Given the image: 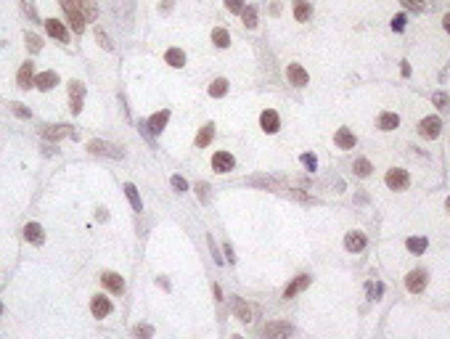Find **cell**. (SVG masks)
<instances>
[{
	"label": "cell",
	"mask_w": 450,
	"mask_h": 339,
	"mask_svg": "<svg viewBox=\"0 0 450 339\" xmlns=\"http://www.w3.org/2000/svg\"><path fill=\"white\" fill-rule=\"evenodd\" d=\"M61 5H64V11H67V19H69V24H71V29L80 35V32L85 29V16H82V11L77 8L71 0H61Z\"/></svg>",
	"instance_id": "6da1fadb"
},
{
	"label": "cell",
	"mask_w": 450,
	"mask_h": 339,
	"mask_svg": "<svg viewBox=\"0 0 450 339\" xmlns=\"http://www.w3.org/2000/svg\"><path fill=\"white\" fill-rule=\"evenodd\" d=\"M291 334V326L284 321H270L265 326V339H289Z\"/></svg>",
	"instance_id": "7a4b0ae2"
},
{
	"label": "cell",
	"mask_w": 450,
	"mask_h": 339,
	"mask_svg": "<svg viewBox=\"0 0 450 339\" xmlns=\"http://www.w3.org/2000/svg\"><path fill=\"white\" fill-rule=\"evenodd\" d=\"M88 148L93 154H103V156H112V159H122V151L117 146H112V143H103V141H90Z\"/></svg>",
	"instance_id": "3957f363"
},
{
	"label": "cell",
	"mask_w": 450,
	"mask_h": 339,
	"mask_svg": "<svg viewBox=\"0 0 450 339\" xmlns=\"http://www.w3.org/2000/svg\"><path fill=\"white\" fill-rule=\"evenodd\" d=\"M69 96H71V112L80 114L82 112V96H85V85L82 82H69Z\"/></svg>",
	"instance_id": "277c9868"
},
{
	"label": "cell",
	"mask_w": 450,
	"mask_h": 339,
	"mask_svg": "<svg viewBox=\"0 0 450 339\" xmlns=\"http://www.w3.org/2000/svg\"><path fill=\"white\" fill-rule=\"evenodd\" d=\"M440 127H442V122L437 120V117H426V120H421L419 133L424 138H437V135H440Z\"/></svg>",
	"instance_id": "5b68a950"
},
{
	"label": "cell",
	"mask_w": 450,
	"mask_h": 339,
	"mask_svg": "<svg viewBox=\"0 0 450 339\" xmlns=\"http://www.w3.org/2000/svg\"><path fill=\"white\" fill-rule=\"evenodd\" d=\"M387 186L395 188V191H403L408 186V172L405 170H389L387 172Z\"/></svg>",
	"instance_id": "8992f818"
},
{
	"label": "cell",
	"mask_w": 450,
	"mask_h": 339,
	"mask_svg": "<svg viewBox=\"0 0 450 339\" xmlns=\"http://www.w3.org/2000/svg\"><path fill=\"white\" fill-rule=\"evenodd\" d=\"M233 156L231 154H225V151H217L212 156V167H214V172H228V170H233Z\"/></svg>",
	"instance_id": "52a82bcc"
},
{
	"label": "cell",
	"mask_w": 450,
	"mask_h": 339,
	"mask_svg": "<svg viewBox=\"0 0 450 339\" xmlns=\"http://www.w3.org/2000/svg\"><path fill=\"white\" fill-rule=\"evenodd\" d=\"M58 85V74L56 72H40V74H35V88L40 90H50Z\"/></svg>",
	"instance_id": "ba28073f"
},
{
	"label": "cell",
	"mask_w": 450,
	"mask_h": 339,
	"mask_svg": "<svg viewBox=\"0 0 450 339\" xmlns=\"http://www.w3.org/2000/svg\"><path fill=\"white\" fill-rule=\"evenodd\" d=\"M90 310H93L95 318H106L109 313H112V302H109L106 297H93V302H90Z\"/></svg>",
	"instance_id": "9c48e42d"
},
{
	"label": "cell",
	"mask_w": 450,
	"mask_h": 339,
	"mask_svg": "<svg viewBox=\"0 0 450 339\" xmlns=\"http://www.w3.org/2000/svg\"><path fill=\"white\" fill-rule=\"evenodd\" d=\"M286 77H289L291 82L297 85V88H302V85H308V72H305L299 64H289V69H286Z\"/></svg>",
	"instance_id": "30bf717a"
},
{
	"label": "cell",
	"mask_w": 450,
	"mask_h": 339,
	"mask_svg": "<svg viewBox=\"0 0 450 339\" xmlns=\"http://www.w3.org/2000/svg\"><path fill=\"white\" fill-rule=\"evenodd\" d=\"M45 29H48V35L58 37L61 43H69V32L64 29V24H61V22H56V19H48V22H45Z\"/></svg>",
	"instance_id": "8fae6325"
},
{
	"label": "cell",
	"mask_w": 450,
	"mask_h": 339,
	"mask_svg": "<svg viewBox=\"0 0 450 339\" xmlns=\"http://www.w3.org/2000/svg\"><path fill=\"white\" fill-rule=\"evenodd\" d=\"M71 3H74L77 8L82 11V16H85V19H90V22H93V19L98 16V5H95V0H71Z\"/></svg>",
	"instance_id": "7c38bea8"
},
{
	"label": "cell",
	"mask_w": 450,
	"mask_h": 339,
	"mask_svg": "<svg viewBox=\"0 0 450 339\" xmlns=\"http://www.w3.org/2000/svg\"><path fill=\"white\" fill-rule=\"evenodd\" d=\"M405 284H408L410 291H421L424 286H426V273H424V270H413V273L408 276Z\"/></svg>",
	"instance_id": "4fadbf2b"
},
{
	"label": "cell",
	"mask_w": 450,
	"mask_h": 339,
	"mask_svg": "<svg viewBox=\"0 0 450 339\" xmlns=\"http://www.w3.org/2000/svg\"><path fill=\"white\" fill-rule=\"evenodd\" d=\"M103 286H106L109 291H114V294H119V291L125 289V281H122L117 273H103Z\"/></svg>",
	"instance_id": "5bb4252c"
},
{
	"label": "cell",
	"mask_w": 450,
	"mask_h": 339,
	"mask_svg": "<svg viewBox=\"0 0 450 339\" xmlns=\"http://www.w3.org/2000/svg\"><path fill=\"white\" fill-rule=\"evenodd\" d=\"M260 122H262V130H265V133H276V130H278V114L273 112V109H267V112H262V117H260Z\"/></svg>",
	"instance_id": "9a60e30c"
},
{
	"label": "cell",
	"mask_w": 450,
	"mask_h": 339,
	"mask_svg": "<svg viewBox=\"0 0 450 339\" xmlns=\"http://www.w3.org/2000/svg\"><path fill=\"white\" fill-rule=\"evenodd\" d=\"M19 85H22L24 90L35 85V72H32V64H22V69H19Z\"/></svg>",
	"instance_id": "2e32d148"
},
{
	"label": "cell",
	"mask_w": 450,
	"mask_h": 339,
	"mask_svg": "<svg viewBox=\"0 0 450 339\" xmlns=\"http://www.w3.org/2000/svg\"><path fill=\"white\" fill-rule=\"evenodd\" d=\"M334 141H336V146H339V148H352V146H355V135H352L347 127H342V130H339Z\"/></svg>",
	"instance_id": "e0dca14e"
},
{
	"label": "cell",
	"mask_w": 450,
	"mask_h": 339,
	"mask_svg": "<svg viewBox=\"0 0 450 339\" xmlns=\"http://www.w3.org/2000/svg\"><path fill=\"white\" fill-rule=\"evenodd\" d=\"M24 236H27L29 244H43V228L37 223H29L27 228H24Z\"/></svg>",
	"instance_id": "ac0fdd59"
},
{
	"label": "cell",
	"mask_w": 450,
	"mask_h": 339,
	"mask_svg": "<svg viewBox=\"0 0 450 339\" xmlns=\"http://www.w3.org/2000/svg\"><path fill=\"white\" fill-rule=\"evenodd\" d=\"M344 244H347V249H352V252H360L363 246H366V236H363V233H350L347 239H344Z\"/></svg>",
	"instance_id": "d6986e66"
},
{
	"label": "cell",
	"mask_w": 450,
	"mask_h": 339,
	"mask_svg": "<svg viewBox=\"0 0 450 339\" xmlns=\"http://www.w3.org/2000/svg\"><path fill=\"white\" fill-rule=\"evenodd\" d=\"M310 3L308 0H294V16H297V22H308L310 19Z\"/></svg>",
	"instance_id": "ffe728a7"
},
{
	"label": "cell",
	"mask_w": 450,
	"mask_h": 339,
	"mask_svg": "<svg viewBox=\"0 0 450 339\" xmlns=\"http://www.w3.org/2000/svg\"><path fill=\"white\" fill-rule=\"evenodd\" d=\"M165 58H167L169 67H183V64H186V53H183L180 48H169Z\"/></svg>",
	"instance_id": "44dd1931"
},
{
	"label": "cell",
	"mask_w": 450,
	"mask_h": 339,
	"mask_svg": "<svg viewBox=\"0 0 450 339\" xmlns=\"http://www.w3.org/2000/svg\"><path fill=\"white\" fill-rule=\"evenodd\" d=\"M167 120H169V112H159V114H154V117H151V122H148L151 133H162V127L167 125Z\"/></svg>",
	"instance_id": "7402d4cb"
},
{
	"label": "cell",
	"mask_w": 450,
	"mask_h": 339,
	"mask_svg": "<svg viewBox=\"0 0 450 339\" xmlns=\"http://www.w3.org/2000/svg\"><path fill=\"white\" fill-rule=\"evenodd\" d=\"M397 125H400V117L392 114V112H387V114L379 117V127H381V130H395Z\"/></svg>",
	"instance_id": "603a6c76"
},
{
	"label": "cell",
	"mask_w": 450,
	"mask_h": 339,
	"mask_svg": "<svg viewBox=\"0 0 450 339\" xmlns=\"http://www.w3.org/2000/svg\"><path fill=\"white\" fill-rule=\"evenodd\" d=\"M43 133H45V138L58 141V138H64V135H71V130H69L67 125H58V127H45Z\"/></svg>",
	"instance_id": "cb8c5ba5"
},
{
	"label": "cell",
	"mask_w": 450,
	"mask_h": 339,
	"mask_svg": "<svg viewBox=\"0 0 450 339\" xmlns=\"http://www.w3.org/2000/svg\"><path fill=\"white\" fill-rule=\"evenodd\" d=\"M233 313H236V315H238V318H241V321H244V323H249V321H252V310L246 308V305L241 302L238 297L233 299Z\"/></svg>",
	"instance_id": "d4e9b609"
},
{
	"label": "cell",
	"mask_w": 450,
	"mask_h": 339,
	"mask_svg": "<svg viewBox=\"0 0 450 339\" xmlns=\"http://www.w3.org/2000/svg\"><path fill=\"white\" fill-rule=\"evenodd\" d=\"M308 284H310V276H299V278H297V281L291 284V286H286V297H294L297 291H302Z\"/></svg>",
	"instance_id": "484cf974"
},
{
	"label": "cell",
	"mask_w": 450,
	"mask_h": 339,
	"mask_svg": "<svg viewBox=\"0 0 450 339\" xmlns=\"http://www.w3.org/2000/svg\"><path fill=\"white\" fill-rule=\"evenodd\" d=\"M212 40H214V45H217V48H228V43H231V35H228L223 27H217V29L212 32Z\"/></svg>",
	"instance_id": "4316f807"
},
{
	"label": "cell",
	"mask_w": 450,
	"mask_h": 339,
	"mask_svg": "<svg viewBox=\"0 0 450 339\" xmlns=\"http://www.w3.org/2000/svg\"><path fill=\"white\" fill-rule=\"evenodd\" d=\"M125 194H127L130 204H133V210H138V212H141V207H143V204H141V196H138V188H135L133 183H127V186H125Z\"/></svg>",
	"instance_id": "83f0119b"
},
{
	"label": "cell",
	"mask_w": 450,
	"mask_h": 339,
	"mask_svg": "<svg viewBox=\"0 0 450 339\" xmlns=\"http://www.w3.org/2000/svg\"><path fill=\"white\" fill-rule=\"evenodd\" d=\"M212 135H214V127L212 125H204L199 130V135H196V146H207V143L212 141Z\"/></svg>",
	"instance_id": "f1b7e54d"
},
{
	"label": "cell",
	"mask_w": 450,
	"mask_h": 339,
	"mask_svg": "<svg viewBox=\"0 0 450 339\" xmlns=\"http://www.w3.org/2000/svg\"><path fill=\"white\" fill-rule=\"evenodd\" d=\"M225 90H228V82H225V80H214V82H212V88H210V93L214 96V98H220V96H223Z\"/></svg>",
	"instance_id": "f546056e"
},
{
	"label": "cell",
	"mask_w": 450,
	"mask_h": 339,
	"mask_svg": "<svg viewBox=\"0 0 450 339\" xmlns=\"http://www.w3.org/2000/svg\"><path fill=\"white\" fill-rule=\"evenodd\" d=\"M241 14H244V24H246L249 29L254 27V24H257V11H254V8H244Z\"/></svg>",
	"instance_id": "4dcf8cb0"
},
{
	"label": "cell",
	"mask_w": 450,
	"mask_h": 339,
	"mask_svg": "<svg viewBox=\"0 0 450 339\" xmlns=\"http://www.w3.org/2000/svg\"><path fill=\"white\" fill-rule=\"evenodd\" d=\"M355 172L360 175V178H366V175L371 172V165H368V159H357V162H355Z\"/></svg>",
	"instance_id": "1f68e13d"
},
{
	"label": "cell",
	"mask_w": 450,
	"mask_h": 339,
	"mask_svg": "<svg viewBox=\"0 0 450 339\" xmlns=\"http://www.w3.org/2000/svg\"><path fill=\"white\" fill-rule=\"evenodd\" d=\"M22 5H24V11H27V16L32 19V22H37V8H35V3H32V0H22Z\"/></svg>",
	"instance_id": "d6a6232c"
},
{
	"label": "cell",
	"mask_w": 450,
	"mask_h": 339,
	"mask_svg": "<svg viewBox=\"0 0 450 339\" xmlns=\"http://www.w3.org/2000/svg\"><path fill=\"white\" fill-rule=\"evenodd\" d=\"M408 249L424 252V249H426V241H424V239H410V241H408Z\"/></svg>",
	"instance_id": "836d02e7"
},
{
	"label": "cell",
	"mask_w": 450,
	"mask_h": 339,
	"mask_svg": "<svg viewBox=\"0 0 450 339\" xmlns=\"http://www.w3.org/2000/svg\"><path fill=\"white\" fill-rule=\"evenodd\" d=\"M40 45H43V40L37 35H27V48L29 50H40Z\"/></svg>",
	"instance_id": "e575fe53"
},
{
	"label": "cell",
	"mask_w": 450,
	"mask_h": 339,
	"mask_svg": "<svg viewBox=\"0 0 450 339\" xmlns=\"http://www.w3.org/2000/svg\"><path fill=\"white\" fill-rule=\"evenodd\" d=\"M225 5L233 11V14H241V11H244V0H225Z\"/></svg>",
	"instance_id": "d590c367"
},
{
	"label": "cell",
	"mask_w": 450,
	"mask_h": 339,
	"mask_svg": "<svg viewBox=\"0 0 450 339\" xmlns=\"http://www.w3.org/2000/svg\"><path fill=\"white\" fill-rule=\"evenodd\" d=\"M172 188H175V191H180V194H183L186 188H188L186 178H180V175H175V178H172Z\"/></svg>",
	"instance_id": "8d00e7d4"
},
{
	"label": "cell",
	"mask_w": 450,
	"mask_h": 339,
	"mask_svg": "<svg viewBox=\"0 0 450 339\" xmlns=\"http://www.w3.org/2000/svg\"><path fill=\"white\" fill-rule=\"evenodd\" d=\"M405 8H413V11H424V0H403Z\"/></svg>",
	"instance_id": "74e56055"
},
{
	"label": "cell",
	"mask_w": 450,
	"mask_h": 339,
	"mask_svg": "<svg viewBox=\"0 0 450 339\" xmlns=\"http://www.w3.org/2000/svg\"><path fill=\"white\" fill-rule=\"evenodd\" d=\"M95 37H98V43H101V45H103V48H106V50H112V43H109V37L103 35L101 29H95Z\"/></svg>",
	"instance_id": "f35d334b"
},
{
	"label": "cell",
	"mask_w": 450,
	"mask_h": 339,
	"mask_svg": "<svg viewBox=\"0 0 450 339\" xmlns=\"http://www.w3.org/2000/svg\"><path fill=\"white\" fill-rule=\"evenodd\" d=\"M14 112H16L19 117H22V120H27V117H29V112H27V109L22 106V103H14Z\"/></svg>",
	"instance_id": "ab89813d"
},
{
	"label": "cell",
	"mask_w": 450,
	"mask_h": 339,
	"mask_svg": "<svg viewBox=\"0 0 450 339\" xmlns=\"http://www.w3.org/2000/svg\"><path fill=\"white\" fill-rule=\"evenodd\" d=\"M302 162H305V165H308L310 170L315 167V156H312V154H305V156H302Z\"/></svg>",
	"instance_id": "60d3db41"
},
{
	"label": "cell",
	"mask_w": 450,
	"mask_h": 339,
	"mask_svg": "<svg viewBox=\"0 0 450 339\" xmlns=\"http://www.w3.org/2000/svg\"><path fill=\"white\" fill-rule=\"evenodd\" d=\"M135 334H138V337H148V334H151V329H148V326H143V329H141V326H138V329H135Z\"/></svg>",
	"instance_id": "b9f144b4"
},
{
	"label": "cell",
	"mask_w": 450,
	"mask_h": 339,
	"mask_svg": "<svg viewBox=\"0 0 450 339\" xmlns=\"http://www.w3.org/2000/svg\"><path fill=\"white\" fill-rule=\"evenodd\" d=\"M403 24H405V16H397L395 22H392V27H395V29H403Z\"/></svg>",
	"instance_id": "7bdbcfd3"
},
{
	"label": "cell",
	"mask_w": 450,
	"mask_h": 339,
	"mask_svg": "<svg viewBox=\"0 0 450 339\" xmlns=\"http://www.w3.org/2000/svg\"><path fill=\"white\" fill-rule=\"evenodd\" d=\"M196 191H199V196H201V199L207 196V186H204V183H199V186H196Z\"/></svg>",
	"instance_id": "ee69618b"
},
{
	"label": "cell",
	"mask_w": 450,
	"mask_h": 339,
	"mask_svg": "<svg viewBox=\"0 0 450 339\" xmlns=\"http://www.w3.org/2000/svg\"><path fill=\"white\" fill-rule=\"evenodd\" d=\"M445 101H448V98H445L442 93H437V96H434V103H445Z\"/></svg>",
	"instance_id": "f6af8a7d"
},
{
	"label": "cell",
	"mask_w": 450,
	"mask_h": 339,
	"mask_svg": "<svg viewBox=\"0 0 450 339\" xmlns=\"http://www.w3.org/2000/svg\"><path fill=\"white\" fill-rule=\"evenodd\" d=\"M445 29H448V32H450V14H448V16H445Z\"/></svg>",
	"instance_id": "bcb514c9"
},
{
	"label": "cell",
	"mask_w": 450,
	"mask_h": 339,
	"mask_svg": "<svg viewBox=\"0 0 450 339\" xmlns=\"http://www.w3.org/2000/svg\"><path fill=\"white\" fill-rule=\"evenodd\" d=\"M448 207H450V199H448Z\"/></svg>",
	"instance_id": "7dc6e473"
},
{
	"label": "cell",
	"mask_w": 450,
	"mask_h": 339,
	"mask_svg": "<svg viewBox=\"0 0 450 339\" xmlns=\"http://www.w3.org/2000/svg\"><path fill=\"white\" fill-rule=\"evenodd\" d=\"M233 339H241V337H233Z\"/></svg>",
	"instance_id": "c3c4849f"
},
{
	"label": "cell",
	"mask_w": 450,
	"mask_h": 339,
	"mask_svg": "<svg viewBox=\"0 0 450 339\" xmlns=\"http://www.w3.org/2000/svg\"><path fill=\"white\" fill-rule=\"evenodd\" d=\"M0 313H3V308H0Z\"/></svg>",
	"instance_id": "681fc988"
}]
</instances>
